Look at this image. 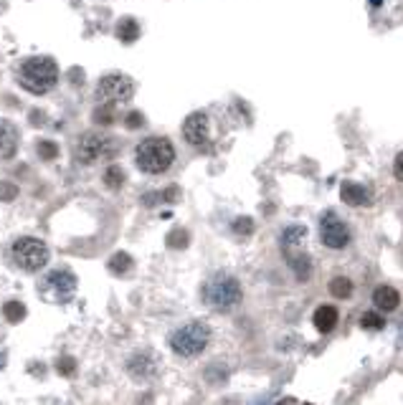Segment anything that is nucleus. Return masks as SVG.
I'll use <instances>...</instances> for the list:
<instances>
[{"label":"nucleus","mask_w":403,"mask_h":405,"mask_svg":"<svg viewBox=\"0 0 403 405\" xmlns=\"http://www.w3.org/2000/svg\"><path fill=\"white\" fill-rule=\"evenodd\" d=\"M38 155H41L43 160H56L59 158V147L54 145V142H38Z\"/></svg>","instance_id":"5701e85b"},{"label":"nucleus","mask_w":403,"mask_h":405,"mask_svg":"<svg viewBox=\"0 0 403 405\" xmlns=\"http://www.w3.org/2000/svg\"><path fill=\"white\" fill-rule=\"evenodd\" d=\"M168 246L186 248L188 246V233H186V230H173V233L168 236Z\"/></svg>","instance_id":"393cba45"},{"label":"nucleus","mask_w":403,"mask_h":405,"mask_svg":"<svg viewBox=\"0 0 403 405\" xmlns=\"http://www.w3.org/2000/svg\"><path fill=\"white\" fill-rule=\"evenodd\" d=\"M59 372H61V375H74V372H76V363H74V357H61V360H59Z\"/></svg>","instance_id":"a878e982"},{"label":"nucleus","mask_w":403,"mask_h":405,"mask_svg":"<svg viewBox=\"0 0 403 405\" xmlns=\"http://www.w3.org/2000/svg\"><path fill=\"white\" fill-rule=\"evenodd\" d=\"M18 152V129L11 122L0 119V163L11 160Z\"/></svg>","instance_id":"4468645a"},{"label":"nucleus","mask_w":403,"mask_h":405,"mask_svg":"<svg viewBox=\"0 0 403 405\" xmlns=\"http://www.w3.org/2000/svg\"><path fill=\"white\" fill-rule=\"evenodd\" d=\"M244 291H241L239 278H234L231 274H216L205 281L203 286V302L216 312H229L241 302Z\"/></svg>","instance_id":"f03ea898"},{"label":"nucleus","mask_w":403,"mask_h":405,"mask_svg":"<svg viewBox=\"0 0 403 405\" xmlns=\"http://www.w3.org/2000/svg\"><path fill=\"white\" fill-rule=\"evenodd\" d=\"M132 94H135V84L125 74H107V76H102L94 91L96 102L104 104V107H115V104L130 102Z\"/></svg>","instance_id":"423d86ee"},{"label":"nucleus","mask_w":403,"mask_h":405,"mask_svg":"<svg viewBox=\"0 0 403 405\" xmlns=\"http://www.w3.org/2000/svg\"><path fill=\"white\" fill-rule=\"evenodd\" d=\"M393 175H396L398 180L403 182V152L396 158V163H393Z\"/></svg>","instance_id":"c756f323"},{"label":"nucleus","mask_w":403,"mask_h":405,"mask_svg":"<svg viewBox=\"0 0 403 405\" xmlns=\"http://www.w3.org/2000/svg\"><path fill=\"white\" fill-rule=\"evenodd\" d=\"M330 294L337 299H348L350 294H353V281L345 278V276H335L330 281Z\"/></svg>","instance_id":"6ab92c4d"},{"label":"nucleus","mask_w":403,"mask_h":405,"mask_svg":"<svg viewBox=\"0 0 403 405\" xmlns=\"http://www.w3.org/2000/svg\"><path fill=\"white\" fill-rule=\"evenodd\" d=\"M312 324H314V329L322 334L332 332L337 327V309L330 307V304H319L312 315Z\"/></svg>","instance_id":"2eb2a0df"},{"label":"nucleus","mask_w":403,"mask_h":405,"mask_svg":"<svg viewBox=\"0 0 403 405\" xmlns=\"http://www.w3.org/2000/svg\"><path fill=\"white\" fill-rule=\"evenodd\" d=\"M18 195V188L13 182H0V200H16Z\"/></svg>","instance_id":"c85d7f7f"},{"label":"nucleus","mask_w":403,"mask_h":405,"mask_svg":"<svg viewBox=\"0 0 403 405\" xmlns=\"http://www.w3.org/2000/svg\"><path fill=\"white\" fill-rule=\"evenodd\" d=\"M401 304V294L393 286H378L373 291V307H378L380 312H393Z\"/></svg>","instance_id":"dca6fc26"},{"label":"nucleus","mask_w":403,"mask_h":405,"mask_svg":"<svg viewBox=\"0 0 403 405\" xmlns=\"http://www.w3.org/2000/svg\"><path fill=\"white\" fill-rule=\"evenodd\" d=\"M13 261L23 271H38L48 264V248L43 241L33 236H23L13 243Z\"/></svg>","instance_id":"6e6552de"},{"label":"nucleus","mask_w":403,"mask_h":405,"mask_svg":"<svg viewBox=\"0 0 403 405\" xmlns=\"http://www.w3.org/2000/svg\"><path fill=\"white\" fill-rule=\"evenodd\" d=\"M117 142L102 132H86L76 139V160L81 165H94L99 160L115 158Z\"/></svg>","instance_id":"39448f33"},{"label":"nucleus","mask_w":403,"mask_h":405,"mask_svg":"<svg viewBox=\"0 0 403 405\" xmlns=\"http://www.w3.org/2000/svg\"><path fill=\"white\" fill-rule=\"evenodd\" d=\"M112 119H115V117H112V112H107V107H104V104H99V109L94 112L96 124H112Z\"/></svg>","instance_id":"cd10ccee"},{"label":"nucleus","mask_w":403,"mask_h":405,"mask_svg":"<svg viewBox=\"0 0 403 405\" xmlns=\"http://www.w3.org/2000/svg\"><path fill=\"white\" fill-rule=\"evenodd\" d=\"M135 163L142 172L150 175H160L165 170H170V165L175 163V147L168 137H147L137 145L135 152Z\"/></svg>","instance_id":"f257e3e1"},{"label":"nucleus","mask_w":403,"mask_h":405,"mask_svg":"<svg viewBox=\"0 0 403 405\" xmlns=\"http://www.w3.org/2000/svg\"><path fill=\"white\" fill-rule=\"evenodd\" d=\"M251 230H254L251 218H236L234 221V233H239V236H249Z\"/></svg>","instance_id":"b1692460"},{"label":"nucleus","mask_w":403,"mask_h":405,"mask_svg":"<svg viewBox=\"0 0 403 405\" xmlns=\"http://www.w3.org/2000/svg\"><path fill=\"white\" fill-rule=\"evenodd\" d=\"M38 291H41V299H46V302L64 304L76 294V276H74L72 271H67V269L48 271L46 276L41 278Z\"/></svg>","instance_id":"0eeeda50"},{"label":"nucleus","mask_w":403,"mask_h":405,"mask_svg":"<svg viewBox=\"0 0 403 405\" xmlns=\"http://www.w3.org/2000/svg\"><path fill=\"white\" fill-rule=\"evenodd\" d=\"M117 38H120L122 43H135L140 38V25L137 20L132 18H122L120 25H117Z\"/></svg>","instance_id":"f3484780"},{"label":"nucleus","mask_w":403,"mask_h":405,"mask_svg":"<svg viewBox=\"0 0 403 405\" xmlns=\"http://www.w3.org/2000/svg\"><path fill=\"white\" fill-rule=\"evenodd\" d=\"M305 236H307V228L302 223H292L287 225V228L282 230V238H279V243H282V254L287 256V259H292L297 254H305L302 251V246H305Z\"/></svg>","instance_id":"9b49d317"},{"label":"nucleus","mask_w":403,"mask_h":405,"mask_svg":"<svg viewBox=\"0 0 403 405\" xmlns=\"http://www.w3.org/2000/svg\"><path fill=\"white\" fill-rule=\"evenodd\" d=\"M361 324L365 327V329H383L385 322H383V317H380L378 312H365V315H363V319H361Z\"/></svg>","instance_id":"4be33fe9"},{"label":"nucleus","mask_w":403,"mask_h":405,"mask_svg":"<svg viewBox=\"0 0 403 405\" xmlns=\"http://www.w3.org/2000/svg\"><path fill=\"white\" fill-rule=\"evenodd\" d=\"M104 185L112 190L122 188V185H125V170H122L120 165H109L107 172H104Z\"/></svg>","instance_id":"aec40b11"},{"label":"nucleus","mask_w":403,"mask_h":405,"mask_svg":"<svg viewBox=\"0 0 403 405\" xmlns=\"http://www.w3.org/2000/svg\"><path fill=\"white\" fill-rule=\"evenodd\" d=\"M319 241L332 251H340L350 243V228L337 213H322V218H319Z\"/></svg>","instance_id":"1a4fd4ad"},{"label":"nucleus","mask_w":403,"mask_h":405,"mask_svg":"<svg viewBox=\"0 0 403 405\" xmlns=\"http://www.w3.org/2000/svg\"><path fill=\"white\" fill-rule=\"evenodd\" d=\"M59 81V66L54 59L48 56H36V59L23 61L21 66V84L30 91V94H46L54 89Z\"/></svg>","instance_id":"7ed1b4c3"},{"label":"nucleus","mask_w":403,"mask_h":405,"mask_svg":"<svg viewBox=\"0 0 403 405\" xmlns=\"http://www.w3.org/2000/svg\"><path fill=\"white\" fill-rule=\"evenodd\" d=\"M125 124L130 129H140L144 124V117H142V112H130V115L125 117Z\"/></svg>","instance_id":"bb28decb"},{"label":"nucleus","mask_w":403,"mask_h":405,"mask_svg":"<svg viewBox=\"0 0 403 405\" xmlns=\"http://www.w3.org/2000/svg\"><path fill=\"white\" fill-rule=\"evenodd\" d=\"M132 256H127L125 251H120V254H115L112 259H109V271L117 274V276H125V274L132 271Z\"/></svg>","instance_id":"a211bd4d"},{"label":"nucleus","mask_w":403,"mask_h":405,"mask_svg":"<svg viewBox=\"0 0 403 405\" xmlns=\"http://www.w3.org/2000/svg\"><path fill=\"white\" fill-rule=\"evenodd\" d=\"M25 317V307L21 302H8L6 304V319L13 322V324H18L21 319Z\"/></svg>","instance_id":"412c9836"},{"label":"nucleus","mask_w":403,"mask_h":405,"mask_svg":"<svg viewBox=\"0 0 403 405\" xmlns=\"http://www.w3.org/2000/svg\"><path fill=\"white\" fill-rule=\"evenodd\" d=\"M340 198H343L345 206H353V208H368L373 203V195L365 185L361 182H343V188H340Z\"/></svg>","instance_id":"f8f14e48"},{"label":"nucleus","mask_w":403,"mask_h":405,"mask_svg":"<svg viewBox=\"0 0 403 405\" xmlns=\"http://www.w3.org/2000/svg\"><path fill=\"white\" fill-rule=\"evenodd\" d=\"M211 342V329L205 322H188L170 334V350L178 357H198Z\"/></svg>","instance_id":"20e7f679"},{"label":"nucleus","mask_w":403,"mask_h":405,"mask_svg":"<svg viewBox=\"0 0 403 405\" xmlns=\"http://www.w3.org/2000/svg\"><path fill=\"white\" fill-rule=\"evenodd\" d=\"M127 370H130V375L137 377V380H150L157 372V360L152 355H147V352H140V355H135L132 360L127 363Z\"/></svg>","instance_id":"ddd939ff"},{"label":"nucleus","mask_w":403,"mask_h":405,"mask_svg":"<svg viewBox=\"0 0 403 405\" xmlns=\"http://www.w3.org/2000/svg\"><path fill=\"white\" fill-rule=\"evenodd\" d=\"M208 129H211V122L203 112H193L186 122H183V137H186L188 145L193 147H203L208 142Z\"/></svg>","instance_id":"9d476101"}]
</instances>
